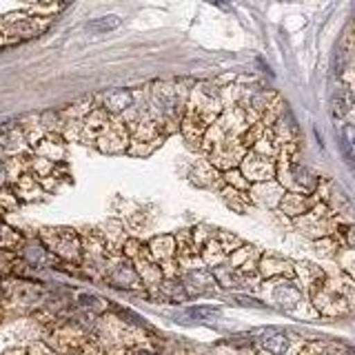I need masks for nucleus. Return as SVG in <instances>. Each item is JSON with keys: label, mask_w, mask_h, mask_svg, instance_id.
<instances>
[{"label": "nucleus", "mask_w": 355, "mask_h": 355, "mask_svg": "<svg viewBox=\"0 0 355 355\" xmlns=\"http://www.w3.org/2000/svg\"><path fill=\"white\" fill-rule=\"evenodd\" d=\"M262 349L271 355H284L288 351V338L280 331H271L269 336L262 338Z\"/></svg>", "instance_id": "nucleus-1"}, {"label": "nucleus", "mask_w": 355, "mask_h": 355, "mask_svg": "<svg viewBox=\"0 0 355 355\" xmlns=\"http://www.w3.org/2000/svg\"><path fill=\"white\" fill-rule=\"evenodd\" d=\"M122 25V18L116 16V14H111V16H103V18H98L94 22H89L87 29L89 31H94V33H105V31H114Z\"/></svg>", "instance_id": "nucleus-2"}, {"label": "nucleus", "mask_w": 355, "mask_h": 355, "mask_svg": "<svg viewBox=\"0 0 355 355\" xmlns=\"http://www.w3.org/2000/svg\"><path fill=\"white\" fill-rule=\"evenodd\" d=\"M18 242V236L11 229H7L5 225H0V247H7V244Z\"/></svg>", "instance_id": "nucleus-3"}, {"label": "nucleus", "mask_w": 355, "mask_h": 355, "mask_svg": "<svg viewBox=\"0 0 355 355\" xmlns=\"http://www.w3.org/2000/svg\"><path fill=\"white\" fill-rule=\"evenodd\" d=\"M193 318H218L220 315V311L218 309H202V306H198V309H191L189 311Z\"/></svg>", "instance_id": "nucleus-4"}, {"label": "nucleus", "mask_w": 355, "mask_h": 355, "mask_svg": "<svg viewBox=\"0 0 355 355\" xmlns=\"http://www.w3.org/2000/svg\"><path fill=\"white\" fill-rule=\"evenodd\" d=\"M5 178H7V169H5V164L0 162V184L5 182Z\"/></svg>", "instance_id": "nucleus-5"}, {"label": "nucleus", "mask_w": 355, "mask_h": 355, "mask_svg": "<svg viewBox=\"0 0 355 355\" xmlns=\"http://www.w3.org/2000/svg\"><path fill=\"white\" fill-rule=\"evenodd\" d=\"M136 355H153L151 351H136Z\"/></svg>", "instance_id": "nucleus-6"}]
</instances>
